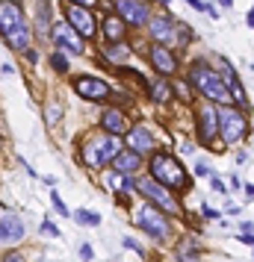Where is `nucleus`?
I'll use <instances>...</instances> for the list:
<instances>
[{
    "label": "nucleus",
    "mask_w": 254,
    "mask_h": 262,
    "mask_svg": "<svg viewBox=\"0 0 254 262\" xmlns=\"http://www.w3.org/2000/svg\"><path fill=\"white\" fill-rule=\"evenodd\" d=\"M119 154H121V139L112 136V133H97L83 144V162L92 168H104Z\"/></svg>",
    "instance_id": "nucleus-1"
},
{
    "label": "nucleus",
    "mask_w": 254,
    "mask_h": 262,
    "mask_svg": "<svg viewBox=\"0 0 254 262\" xmlns=\"http://www.w3.org/2000/svg\"><path fill=\"white\" fill-rule=\"evenodd\" d=\"M189 80H192L195 89H198L204 97H210V100H219V103H228L230 100L228 85H225V80H222V74H216L210 65H204V62H195L192 65Z\"/></svg>",
    "instance_id": "nucleus-2"
},
{
    "label": "nucleus",
    "mask_w": 254,
    "mask_h": 262,
    "mask_svg": "<svg viewBox=\"0 0 254 262\" xmlns=\"http://www.w3.org/2000/svg\"><path fill=\"white\" fill-rule=\"evenodd\" d=\"M151 177L166 189H183L186 186V171L171 154H157L151 159Z\"/></svg>",
    "instance_id": "nucleus-3"
},
{
    "label": "nucleus",
    "mask_w": 254,
    "mask_h": 262,
    "mask_svg": "<svg viewBox=\"0 0 254 262\" xmlns=\"http://www.w3.org/2000/svg\"><path fill=\"white\" fill-rule=\"evenodd\" d=\"M136 189L145 194L148 201L157 203V209H166V212H181V206H178V201H174V194H171L166 186H160L154 177H145L136 183Z\"/></svg>",
    "instance_id": "nucleus-4"
},
{
    "label": "nucleus",
    "mask_w": 254,
    "mask_h": 262,
    "mask_svg": "<svg viewBox=\"0 0 254 262\" xmlns=\"http://www.w3.org/2000/svg\"><path fill=\"white\" fill-rule=\"evenodd\" d=\"M245 130H248V124H245V118H242L237 109H219V133H222V139H225V144H237L245 136Z\"/></svg>",
    "instance_id": "nucleus-5"
},
{
    "label": "nucleus",
    "mask_w": 254,
    "mask_h": 262,
    "mask_svg": "<svg viewBox=\"0 0 254 262\" xmlns=\"http://www.w3.org/2000/svg\"><path fill=\"white\" fill-rule=\"evenodd\" d=\"M151 36L157 38V45H183L186 30L181 24H174L171 18H154L151 21Z\"/></svg>",
    "instance_id": "nucleus-6"
},
{
    "label": "nucleus",
    "mask_w": 254,
    "mask_h": 262,
    "mask_svg": "<svg viewBox=\"0 0 254 262\" xmlns=\"http://www.w3.org/2000/svg\"><path fill=\"white\" fill-rule=\"evenodd\" d=\"M139 227L145 230L148 236H154V238H166L169 236V221L160 215L157 206H151V203H145L142 209H139Z\"/></svg>",
    "instance_id": "nucleus-7"
},
{
    "label": "nucleus",
    "mask_w": 254,
    "mask_h": 262,
    "mask_svg": "<svg viewBox=\"0 0 254 262\" xmlns=\"http://www.w3.org/2000/svg\"><path fill=\"white\" fill-rule=\"evenodd\" d=\"M68 24L74 27V33L80 38H92L95 36V18L86 12L83 6H68Z\"/></svg>",
    "instance_id": "nucleus-8"
},
{
    "label": "nucleus",
    "mask_w": 254,
    "mask_h": 262,
    "mask_svg": "<svg viewBox=\"0 0 254 262\" xmlns=\"http://www.w3.org/2000/svg\"><path fill=\"white\" fill-rule=\"evenodd\" d=\"M50 36H53V41H56L60 48L71 50V53H83V38L74 33V27H68V24H53V27H50Z\"/></svg>",
    "instance_id": "nucleus-9"
},
{
    "label": "nucleus",
    "mask_w": 254,
    "mask_h": 262,
    "mask_svg": "<svg viewBox=\"0 0 254 262\" xmlns=\"http://www.w3.org/2000/svg\"><path fill=\"white\" fill-rule=\"evenodd\" d=\"M115 9H119V15L127 24H133V27L148 24V9H145V3H139V0H115Z\"/></svg>",
    "instance_id": "nucleus-10"
},
{
    "label": "nucleus",
    "mask_w": 254,
    "mask_h": 262,
    "mask_svg": "<svg viewBox=\"0 0 254 262\" xmlns=\"http://www.w3.org/2000/svg\"><path fill=\"white\" fill-rule=\"evenodd\" d=\"M74 85H77V95L86 97V100H107L109 95V85L97 77H80Z\"/></svg>",
    "instance_id": "nucleus-11"
},
{
    "label": "nucleus",
    "mask_w": 254,
    "mask_h": 262,
    "mask_svg": "<svg viewBox=\"0 0 254 262\" xmlns=\"http://www.w3.org/2000/svg\"><path fill=\"white\" fill-rule=\"evenodd\" d=\"M24 24V15H21V6L12 3V0H3L0 3V33L6 36V33H12L15 27Z\"/></svg>",
    "instance_id": "nucleus-12"
},
{
    "label": "nucleus",
    "mask_w": 254,
    "mask_h": 262,
    "mask_svg": "<svg viewBox=\"0 0 254 262\" xmlns=\"http://www.w3.org/2000/svg\"><path fill=\"white\" fill-rule=\"evenodd\" d=\"M198 127H201V139L210 142L213 136L219 133V109L204 103V106L198 109Z\"/></svg>",
    "instance_id": "nucleus-13"
},
{
    "label": "nucleus",
    "mask_w": 254,
    "mask_h": 262,
    "mask_svg": "<svg viewBox=\"0 0 254 262\" xmlns=\"http://www.w3.org/2000/svg\"><path fill=\"white\" fill-rule=\"evenodd\" d=\"M124 136H127L130 150H136V154H148V150H154V136H151V130H145V127H133V130L124 133Z\"/></svg>",
    "instance_id": "nucleus-14"
},
{
    "label": "nucleus",
    "mask_w": 254,
    "mask_h": 262,
    "mask_svg": "<svg viewBox=\"0 0 254 262\" xmlns=\"http://www.w3.org/2000/svg\"><path fill=\"white\" fill-rule=\"evenodd\" d=\"M139 165H142V156L136 154V150H121V154L112 159V168H115L119 174H133V171H139Z\"/></svg>",
    "instance_id": "nucleus-15"
},
{
    "label": "nucleus",
    "mask_w": 254,
    "mask_h": 262,
    "mask_svg": "<svg viewBox=\"0 0 254 262\" xmlns=\"http://www.w3.org/2000/svg\"><path fill=\"white\" fill-rule=\"evenodd\" d=\"M21 236H24V224H21V218H15V215L0 218V242H18Z\"/></svg>",
    "instance_id": "nucleus-16"
},
{
    "label": "nucleus",
    "mask_w": 254,
    "mask_h": 262,
    "mask_svg": "<svg viewBox=\"0 0 254 262\" xmlns=\"http://www.w3.org/2000/svg\"><path fill=\"white\" fill-rule=\"evenodd\" d=\"M101 124H104V130L112 133V136H124L127 133V121L121 115L119 109H107L104 115H101Z\"/></svg>",
    "instance_id": "nucleus-17"
},
{
    "label": "nucleus",
    "mask_w": 254,
    "mask_h": 262,
    "mask_svg": "<svg viewBox=\"0 0 254 262\" xmlns=\"http://www.w3.org/2000/svg\"><path fill=\"white\" fill-rule=\"evenodd\" d=\"M151 62H154V68H157L160 74H171L174 68H178V65H174V56H171L163 45H154V50H151Z\"/></svg>",
    "instance_id": "nucleus-18"
},
{
    "label": "nucleus",
    "mask_w": 254,
    "mask_h": 262,
    "mask_svg": "<svg viewBox=\"0 0 254 262\" xmlns=\"http://www.w3.org/2000/svg\"><path fill=\"white\" fill-rule=\"evenodd\" d=\"M104 36L112 45H121L124 41V21H121L119 15H107L104 18Z\"/></svg>",
    "instance_id": "nucleus-19"
},
{
    "label": "nucleus",
    "mask_w": 254,
    "mask_h": 262,
    "mask_svg": "<svg viewBox=\"0 0 254 262\" xmlns=\"http://www.w3.org/2000/svg\"><path fill=\"white\" fill-rule=\"evenodd\" d=\"M6 41H9V48H15V50H27L30 48V30H27V24L15 27L12 33H6Z\"/></svg>",
    "instance_id": "nucleus-20"
},
{
    "label": "nucleus",
    "mask_w": 254,
    "mask_h": 262,
    "mask_svg": "<svg viewBox=\"0 0 254 262\" xmlns=\"http://www.w3.org/2000/svg\"><path fill=\"white\" fill-rule=\"evenodd\" d=\"M222 80H225V85L230 89L233 100H237V103H245V92H242V85H240V80H237V74H233V68H230V65H225V74H222Z\"/></svg>",
    "instance_id": "nucleus-21"
},
{
    "label": "nucleus",
    "mask_w": 254,
    "mask_h": 262,
    "mask_svg": "<svg viewBox=\"0 0 254 262\" xmlns=\"http://www.w3.org/2000/svg\"><path fill=\"white\" fill-rule=\"evenodd\" d=\"M151 97H154L157 103H166V100L171 97V89H169V83H166V80H157V83L151 85Z\"/></svg>",
    "instance_id": "nucleus-22"
},
{
    "label": "nucleus",
    "mask_w": 254,
    "mask_h": 262,
    "mask_svg": "<svg viewBox=\"0 0 254 262\" xmlns=\"http://www.w3.org/2000/svg\"><path fill=\"white\" fill-rule=\"evenodd\" d=\"M38 33H48V0H38Z\"/></svg>",
    "instance_id": "nucleus-23"
},
{
    "label": "nucleus",
    "mask_w": 254,
    "mask_h": 262,
    "mask_svg": "<svg viewBox=\"0 0 254 262\" xmlns=\"http://www.w3.org/2000/svg\"><path fill=\"white\" fill-rule=\"evenodd\" d=\"M74 218H77L80 224H92V227L101 224V215H97V212H86V209H80V212L74 215Z\"/></svg>",
    "instance_id": "nucleus-24"
},
{
    "label": "nucleus",
    "mask_w": 254,
    "mask_h": 262,
    "mask_svg": "<svg viewBox=\"0 0 254 262\" xmlns=\"http://www.w3.org/2000/svg\"><path fill=\"white\" fill-rule=\"evenodd\" d=\"M50 62H53V71H68V59H65V56H62V53H53V56H50Z\"/></svg>",
    "instance_id": "nucleus-25"
},
{
    "label": "nucleus",
    "mask_w": 254,
    "mask_h": 262,
    "mask_svg": "<svg viewBox=\"0 0 254 262\" xmlns=\"http://www.w3.org/2000/svg\"><path fill=\"white\" fill-rule=\"evenodd\" d=\"M107 56H109L112 62H115V59H124V56H127V48H124V45H115V48H109Z\"/></svg>",
    "instance_id": "nucleus-26"
},
{
    "label": "nucleus",
    "mask_w": 254,
    "mask_h": 262,
    "mask_svg": "<svg viewBox=\"0 0 254 262\" xmlns=\"http://www.w3.org/2000/svg\"><path fill=\"white\" fill-rule=\"evenodd\" d=\"M53 209H56V212H62V215H68V206L62 203V198H60V194H53Z\"/></svg>",
    "instance_id": "nucleus-27"
},
{
    "label": "nucleus",
    "mask_w": 254,
    "mask_h": 262,
    "mask_svg": "<svg viewBox=\"0 0 254 262\" xmlns=\"http://www.w3.org/2000/svg\"><path fill=\"white\" fill-rule=\"evenodd\" d=\"M92 256H95V253H92V248H89V245H80V259L92 262Z\"/></svg>",
    "instance_id": "nucleus-28"
},
{
    "label": "nucleus",
    "mask_w": 254,
    "mask_h": 262,
    "mask_svg": "<svg viewBox=\"0 0 254 262\" xmlns=\"http://www.w3.org/2000/svg\"><path fill=\"white\" fill-rule=\"evenodd\" d=\"M42 230H45L48 236H60V230H56V227L50 224V221H45V224H42Z\"/></svg>",
    "instance_id": "nucleus-29"
},
{
    "label": "nucleus",
    "mask_w": 254,
    "mask_h": 262,
    "mask_svg": "<svg viewBox=\"0 0 254 262\" xmlns=\"http://www.w3.org/2000/svg\"><path fill=\"white\" fill-rule=\"evenodd\" d=\"M74 6H83V9H89V6H95L97 0H71Z\"/></svg>",
    "instance_id": "nucleus-30"
},
{
    "label": "nucleus",
    "mask_w": 254,
    "mask_h": 262,
    "mask_svg": "<svg viewBox=\"0 0 254 262\" xmlns=\"http://www.w3.org/2000/svg\"><path fill=\"white\" fill-rule=\"evenodd\" d=\"M56 109H60V106H48V121H50V124L60 118V112H56Z\"/></svg>",
    "instance_id": "nucleus-31"
},
{
    "label": "nucleus",
    "mask_w": 254,
    "mask_h": 262,
    "mask_svg": "<svg viewBox=\"0 0 254 262\" xmlns=\"http://www.w3.org/2000/svg\"><path fill=\"white\" fill-rule=\"evenodd\" d=\"M119 186H121V191H130L133 189V180H119Z\"/></svg>",
    "instance_id": "nucleus-32"
},
{
    "label": "nucleus",
    "mask_w": 254,
    "mask_h": 262,
    "mask_svg": "<svg viewBox=\"0 0 254 262\" xmlns=\"http://www.w3.org/2000/svg\"><path fill=\"white\" fill-rule=\"evenodd\" d=\"M3 262H24V256H21V253H9Z\"/></svg>",
    "instance_id": "nucleus-33"
},
{
    "label": "nucleus",
    "mask_w": 254,
    "mask_h": 262,
    "mask_svg": "<svg viewBox=\"0 0 254 262\" xmlns=\"http://www.w3.org/2000/svg\"><path fill=\"white\" fill-rule=\"evenodd\" d=\"M24 53H27V59H30V62H38V56H36V50H30V48H27Z\"/></svg>",
    "instance_id": "nucleus-34"
},
{
    "label": "nucleus",
    "mask_w": 254,
    "mask_h": 262,
    "mask_svg": "<svg viewBox=\"0 0 254 262\" xmlns=\"http://www.w3.org/2000/svg\"><path fill=\"white\" fill-rule=\"evenodd\" d=\"M245 191H248V198H254V186H245Z\"/></svg>",
    "instance_id": "nucleus-35"
}]
</instances>
